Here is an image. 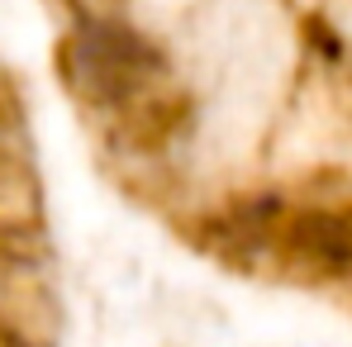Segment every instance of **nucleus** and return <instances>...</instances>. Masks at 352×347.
I'll return each mask as SVG.
<instances>
[{
	"label": "nucleus",
	"instance_id": "nucleus-1",
	"mask_svg": "<svg viewBox=\"0 0 352 347\" xmlns=\"http://www.w3.org/2000/svg\"><path fill=\"white\" fill-rule=\"evenodd\" d=\"M62 76L91 115L110 119L115 133H124V143L157 148V128L148 119L162 110L176 71L167 48L143 24L105 5H81L72 34L62 38Z\"/></svg>",
	"mask_w": 352,
	"mask_h": 347
},
{
	"label": "nucleus",
	"instance_id": "nucleus-2",
	"mask_svg": "<svg viewBox=\"0 0 352 347\" xmlns=\"http://www.w3.org/2000/svg\"><path fill=\"white\" fill-rule=\"evenodd\" d=\"M276 257L305 281H352V205H291Z\"/></svg>",
	"mask_w": 352,
	"mask_h": 347
}]
</instances>
